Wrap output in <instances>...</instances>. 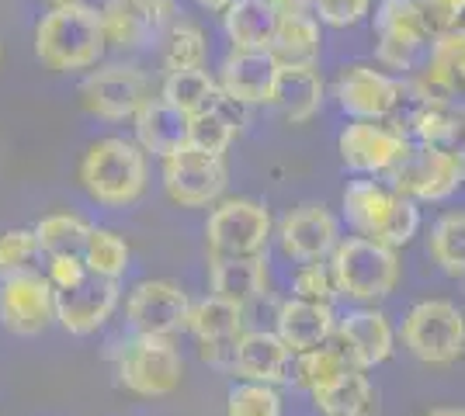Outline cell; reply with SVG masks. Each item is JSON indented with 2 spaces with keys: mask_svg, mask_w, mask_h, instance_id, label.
<instances>
[{
  "mask_svg": "<svg viewBox=\"0 0 465 416\" xmlns=\"http://www.w3.org/2000/svg\"><path fill=\"white\" fill-rule=\"evenodd\" d=\"M282 11L272 0H236L223 15V32L232 49H253V53H272L278 35Z\"/></svg>",
  "mask_w": 465,
  "mask_h": 416,
  "instance_id": "27",
  "label": "cell"
},
{
  "mask_svg": "<svg viewBox=\"0 0 465 416\" xmlns=\"http://www.w3.org/2000/svg\"><path fill=\"white\" fill-rule=\"evenodd\" d=\"M285 402L278 385L264 382H236L226 392V416H282Z\"/></svg>",
  "mask_w": 465,
  "mask_h": 416,
  "instance_id": "38",
  "label": "cell"
},
{
  "mask_svg": "<svg viewBox=\"0 0 465 416\" xmlns=\"http://www.w3.org/2000/svg\"><path fill=\"white\" fill-rule=\"evenodd\" d=\"M312 15L327 28H354L371 15V0H316Z\"/></svg>",
  "mask_w": 465,
  "mask_h": 416,
  "instance_id": "41",
  "label": "cell"
},
{
  "mask_svg": "<svg viewBox=\"0 0 465 416\" xmlns=\"http://www.w3.org/2000/svg\"><path fill=\"white\" fill-rule=\"evenodd\" d=\"M375 60L386 70H420L427 53L434 45V35L427 28L417 0H379L375 7Z\"/></svg>",
  "mask_w": 465,
  "mask_h": 416,
  "instance_id": "8",
  "label": "cell"
},
{
  "mask_svg": "<svg viewBox=\"0 0 465 416\" xmlns=\"http://www.w3.org/2000/svg\"><path fill=\"white\" fill-rule=\"evenodd\" d=\"M192 295L171 277H143L125 295V323L133 334L174 337L188 334L192 319Z\"/></svg>",
  "mask_w": 465,
  "mask_h": 416,
  "instance_id": "13",
  "label": "cell"
},
{
  "mask_svg": "<svg viewBox=\"0 0 465 416\" xmlns=\"http://www.w3.org/2000/svg\"><path fill=\"white\" fill-rule=\"evenodd\" d=\"M427 254L448 277H465V212H445L430 226Z\"/></svg>",
  "mask_w": 465,
  "mask_h": 416,
  "instance_id": "36",
  "label": "cell"
},
{
  "mask_svg": "<svg viewBox=\"0 0 465 416\" xmlns=\"http://www.w3.org/2000/svg\"><path fill=\"white\" fill-rule=\"evenodd\" d=\"M160 178H163V191L167 198L181 205V208H209L219 205L230 184V170L226 160L202 153L194 146H181L177 153L160 160Z\"/></svg>",
  "mask_w": 465,
  "mask_h": 416,
  "instance_id": "12",
  "label": "cell"
},
{
  "mask_svg": "<svg viewBox=\"0 0 465 416\" xmlns=\"http://www.w3.org/2000/svg\"><path fill=\"white\" fill-rule=\"evenodd\" d=\"M333 343L348 354V361L361 372H371L379 364H386L392 351H396V330L389 323L386 313L371 309V305H358L344 316H337V334Z\"/></svg>",
  "mask_w": 465,
  "mask_h": 416,
  "instance_id": "19",
  "label": "cell"
},
{
  "mask_svg": "<svg viewBox=\"0 0 465 416\" xmlns=\"http://www.w3.org/2000/svg\"><path fill=\"white\" fill-rule=\"evenodd\" d=\"M337 153L341 163L354 174L389 178L413 153V139L386 121H351L337 136Z\"/></svg>",
  "mask_w": 465,
  "mask_h": 416,
  "instance_id": "10",
  "label": "cell"
},
{
  "mask_svg": "<svg viewBox=\"0 0 465 416\" xmlns=\"http://www.w3.org/2000/svg\"><path fill=\"white\" fill-rule=\"evenodd\" d=\"M459 98L465 101V66H462V80H459Z\"/></svg>",
  "mask_w": 465,
  "mask_h": 416,
  "instance_id": "46",
  "label": "cell"
},
{
  "mask_svg": "<svg viewBox=\"0 0 465 416\" xmlns=\"http://www.w3.org/2000/svg\"><path fill=\"white\" fill-rule=\"evenodd\" d=\"M133 129H136L139 146L160 160H167L181 146H188V115L171 108L160 94L139 108V115L133 119Z\"/></svg>",
  "mask_w": 465,
  "mask_h": 416,
  "instance_id": "28",
  "label": "cell"
},
{
  "mask_svg": "<svg viewBox=\"0 0 465 416\" xmlns=\"http://www.w3.org/2000/svg\"><path fill=\"white\" fill-rule=\"evenodd\" d=\"M205 60H209V39H205L202 24H194L188 18H177L174 28L163 39V45H160L163 73H174V70H205Z\"/></svg>",
  "mask_w": 465,
  "mask_h": 416,
  "instance_id": "34",
  "label": "cell"
},
{
  "mask_svg": "<svg viewBox=\"0 0 465 416\" xmlns=\"http://www.w3.org/2000/svg\"><path fill=\"white\" fill-rule=\"evenodd\" d=\"M247 309L232 305V302H223L215 295L198 298L192 305V319H188V334L194 337V347H198V357L213 368H226L232 372V357H236V347L247 334V319H243Z\"/></svg>",
  "mask_w": 465,
  "mask_h": 416,
  "instance_id": "16",
  "label": "cell"
},
{
  "mask_svg": "<svg viewBox=\"0 0 465 416\" xmlns=\"http://www.w3.org/2000/svg\"><path fill=\"white\" fill-rule=\"evenodd\" d=\"M424 416H465V406H434V410Z\"/></svg>",
  "mask_w": 465,
  "mask_h": 416,
  "instance_id": "45",
  "label": "cell"
},
{
  "mask_svg": "<svg viewBox=\"0 0 465 416\" xmlns=\"http://www.w3.org/2000/svg\"><path fill=\"white\" fill-rule=\"evenodd\" d=\"M282 63L272 53H253V49H230L226 60L219 66V91L223 98L236 101L243 108L253 104H272L274 83H278Z\"/></svg>",
  "mask_w": 465,
  "mask_h": 416,
  "instance_id": "21",
  "label": "cell"
},
{
  "mask_svg": "<svg viewBox=\"0 0 465 416\" xmlns=\"http://www.w3.org/2000/svg\"><path fill=\"white\" fill-rule=\"evenodd\" d=\"M274 334L289 343L292 354H306L333 340L337 334V316L333 305L323 302H302V298H285L274 313Z\"/></svg>",
  "mask_w": 465,
  "mask_h": 416,
  "instance_id": "23",
  "label": "cell"
},
{
  "mask_svg": "<svg viewBox=\"0 0 465 416\" xmlns=\"http://www.w3.org/2000/svg\"><path fill=\"white\" fill-rule=\"evenodd\" d=\"M327 98V83L316 66H282L278 70V83H274L272 108L289 121V125H306L320 115Z\"/></svg>",
  "mask_w": 465,
  "mask_h": 416,
  "instance_id": "24",
  "label": "cell"
},
{
  "mask_svg": "<svg viewBox=\"0 0 465 416\" xmlns=\"http://www.w3.org/2000/svg\"><path fill=\"white\" fill-rule=\"evenodd\" d=\"M45 275L56 285V292H63V288H77L80 281H87L91 271L84 257H45Z\"/></svg>",
  "mask_w": 465,
  "mask_h": 416,
  "instance_id": "43",
  "label": "cell"
},
{
  "mask_svg": "<svg viewBox=\"0 0 465 416\" xmlns=\"http://www.w3.org/2000/svg\"><path fill=\"white\" fill-rule=\"evenodd\" d=\"M42 257H84L87 239L94 233V226L77 212H49L35 226Z\"/></svg>",
  "mask_w": 465,
  "mask_h": 416,
  "instance_id": "33",
  "label": "cell"
},
{
  "mask_svg": "<svg viewBox=\"0 0 465 416\" xmlns=\"http://www.w3.org/2000/svg\"><path fill=\"white\" fill-rule=\"evenodd\" d=\"M410 136L417 139V146L441 150L465 163V101L417 104L410 115Z\"/></svg>",
  "mask_w": 465,
  "mask_h": 416,
  "instance_id": "25",
  "label": "cell"
},
{
  "mask_svg": "<svg viewBox=\"0 0 465 416\" xmlns=\"http://www.w3.org/2000/svg\"><path fill=\"white\" fill-rule=\"evenodd\" d=\"M115 382L139 399H163L181 389L184 378V357L171 337L153 334H129L112 351Z\"/></svg>",
  "mask_w": 465,
  "mask_h": 416,
  "instance_id": "4",
  "label": "cell"
},
{
  "mask_svg": "<svg viewBox=\"0 0 465 416\" xmlns=\"http://www.w3.org/2000/svg\"><path fill=\"white\" fill-rule=\"evenodd\" d=\"M274 239L292 264H320L341 247V222L327 205H299L278 222Z\"/></svg>",
  "mask_w": 465,
  "mask_h": 416,
  "instance_id": "18",
  "label": "cell"
},
{
  "mask_svg": "<svg viewBox=\"0 0 465 416\" xmlns=\"http://www.w3.org/2000/svg\"><path fill=\"white\" fill-rule=\"evenodd\" d=\"M118 302H122L118 281L91 275L87 281H80L77 288L56 292V323L70 337H91L115 316Z\"/></svg>",
  "mask_w": 465,
  "mask_h": 416,
  "instance_id": "20",
  "label": "cell"
},
{
  "mask_svg": "<svg viewBox=\"0 0 465 416\" xmlns=\"http://www.w3.org/2000/svg\"><path fill=\"white\" fill-rule=\"evenodd\" d=\"M462 28H465V24H462Z\"/></svg>",
  "mask_w": 465,
  "mask_h": 416,
  "instance_id": "48",
  "label": "cell"
},
{
  "mask_svg": "<svg viewBox=\"0 0 465 416\" xmlns=\"http://www.w3.org/2000/svg\"><path fill=\"white\" fill-rule=\"evenodd\" d=\"M150 98V77L133 63H104L80 80L84 108L104 121H133Z\"/></svg>",
  "mask_w": 465,
  "mask_h": 416,
  "instance_id": "11",
  "label": "cell"
},
{
  "mask_svg": "<svg viewBox=\"0 0 465 416\" xmlns=\"http://www.w3.org/2000/svg\"><path fill=\"white\" fill-rule=\"evenodd\" d=\"M417 4L434 39L465 24V0H417Z\"/></svg>",
  "mask_w": 465,
  "mask_h": 416,
  "instance_id": "42",
  "label": "cell"
},
{
  "mask_svg": "<svg viewBox=\"0 0 465 416\" xmlns=\"http://www.w3.org/2000/svg\"><path fill=\"white\" fill-rule=\"evenodd\" d=\"M146 150L136 139L104 136L87 146L80 157L77 184L84 195L101 208H129L146 195L150 184V163Z\"/></svg>",
  "mask_w": 465,
  "mask_h": 416,
  "instance_id": "2",
  "label": "cell"
},
{
  "mask_svg": "<svg viewBox=\"0 0 465 416\" xmlns=\"http://www.w3.org/2000/svg\"><path fill=\"white\" fill-rule=\"evenodd\" d=\"M243 111H247L243 104L219 98L215 108L188 119V146L202 150V153H213V157H226V150L232 146V139L243 125Z\"/></svg>",
  "mask_w": 465,
  "mask_h": 416,
  "instance_id": "31",
  "label": "cell"
},
{
  "mask_svg": "<svg viewBox=\"0 0 465 416\" xmlns=\"http://www.w3.org/2000/svg\"><path fill=\"white\" fill-rule=\"evenodd\" d=\"M292 364L295 354L274 330H247L232 357V375L240 382H264L282 389L285 382H292Z\"/></svg>",
  "mask_w": 465,
  "mask_h": 416,
  "instance_id": "22",
  "label": "cell"
},
{
  "mask_svg": "<svg viewBox=\"0 0 465 416\" xmlns=\"http://www.w3.org/2000/svg\"><path fill=\"white\" fill-rule=\"evenodd\" d=\"M348 368H354L348 361V354L330 340L323 347H316V351H306V354H295V364H292V382L299 385V389H306V392H316V389H323L330 385L337 375H344Z\"/></svg>",
  "mask_w": 465,
  "mask_h": 416,
  "instance_id": "37",
  "label": "cell"
},
{
  "mask_svg": "<svg viewBox=\"0 0 465 416\" xmlns=\"http://www.w3.org/2000/svg\"><path fill=\"white\" fill-rule=\"evenodd\" d=\"M341 205H344V218L354 229V237L375 239L392 250H403L420 229L417 201L400 195L382 180H351Z\"/></svg>",
  "mask_w": 465,
  "mask_h": 416,
  "instance_id": "3",
  "label": "cell"
},
{
  "mask_svg": "<svg viewBox=\"0 0 465 416\" xmlns=\"http://www.w3.org/2000/svg\"><path fill=\"white\" fill-rule=\"evenodd\" d=\"M84 264H87V271L94 277L122 281L125 271L133 267V247L115 229L94 226V233L87 239V250H84Z\"/></svg>",
  "mask_w": 465,
  "mask_h": 416,
  "instance_id": "35",
  "label": "cell"
},
{
  "mask_svg": "<svg viewBox=\"0 0 465 416\" xmlns=\"http://www.w3.org/2000/svg\"><path fill=\"white\" fill-rule=\"evenodd\" d=\"M194 4H198V7H205V11H213V15H219V18H223V15L230 11L232 4H236V0H194Z\"/></svg>",
  "mask_w": 465,
  "mask_h": 416,
  "instance_id": "44",
  "label": "cell"
},
{
  "mask_svg": "<svg viewBox=\"0 0 465 416\" xmlns=\"http://www.w3.org/2000/svg\"><path fill=\"white\" fill-rule=\"evenodd\" d=\"M403 347L427 368H448L465 354V313L448 298H420L400 326Z\"/></svg>",
  "mask_w": 465,
  "mask_h": 416,
  "instance_id": "7",
  "label": "cell"
},
{
  "mask_svg": "<svg viewBox=\"0 0 465 416\" xmlns=\"http://www.w3.org/2000/svg\"><path fill=\"white\" fill-rule=\"evenodd\" d=\"M160 98L167 101L171 108H177L181 115H202L219 104L223 91H219V80L209 70H174V73H163L160 83Z\"/></svg>",
  "mask_w": 465,
  "mask_h": 416,
  "instance_id": "32",
  "label": "cell"
},
{
  "mask_svg": "<svg viewBox=\"0 0 465 416\" xmlns=\"http://www.w3.org/2000/svg\"><path fill=\"white\" fill-rule=\"evenodd\" d=\"M292 298L333 305V298H337V281H333V271H330V260L299 264L295 275H292Z\"/></svg>",
  "mask_w": 465,
  "mask_h": 416,
  "instance_id": "40",
  "label": "cell"
},
{
  "mask_svg": "<svg viewBox=\"0 0 465 416\" xmlns=\"http://www.w3.org/2000/svg\"><path fill=\"white\" fill-rule=\"evenodd\" d=\"M49 4H70V0H49Z\"/></svg>",
  "mask_w": 465,
  "mask_h": 416,
  "instance_id": "47",
  "label": "cell"
},
{
  "mask_svg": "<svg viewBox=\"0 0 465 416\" xmlns=\"http://www.w3.org/2000/svg\"><path fill=\"white\" fill-rule=\"evenodd\" d=\"M272 208L257 198H223L213 205L205 222V250L209 260L264 257L274 239Z\"/></svg>",
  "mask_w": 465,
  "mask_h": 416,
  "instance_id": "6",
  "label": "cell"
},
{
  "mask_svg": "<svg viewBox=\"0 0 465 416\" xmlns=\"http://www.w3.org/2000/svg\"><path fill=\"white\" fill-rule=\"evenodd\" d=\"M39 257L42 250L35 229L15 226V229H4L0 233V281L25 275V271H35V260Z\"/></svg>",
  "mask_w": 465,
  "mask_h": 416,
  "instance_id": "39",
  "label": "cell"
},
{
  "mask_svg": "<svg viewBox=\"0 0 465 416\" xmlns=\"http://www.w3.org/2000/svg\"><path fill=\"white\" fill-rule=\"evenodd\" d=\"M268 292V254L264 257L209 260V295L251 309Z\"/></svg>",
  "mask_w": 465,
  "mask_h": 416,
  "instance_id": "26",
  "label": "cell"
},
{
  "mask_svg": "<svg viewBox=\"0 0 465 416\" xmlns=\"http://www.w3.org/2000/svg\"><path fill=\"white\" fill-rule=\"evenodd\" d=\"M410 98L407 80L365 63H351L333 80V101L351 121H386Z\"/></svg>",
  "mask_w": 465,
  "mask_h": 416,
  "instance_id": "9",
  "label": "cell"
},
{
  "mask_svg": "<svg viewBox=\"0 0 465 416\" xmlns=\"http://www.w3.org/2000/svg\"><path fill=\"white\" fill-rule=\"evenodd\" d=\"M108 45L112 42L101 7L84 0L53 4L35 24V56L42 66L56 73H80V70L91 73L94 66H101Z\"/></svg>",
  "mask_w": 465,
  "mask_h": 416,
  "instance_id": "1",
  "label": "cell"
},
{
  "mask_svg": "<svg viewBox=\"0 0 465 416\" xmlns=\"http://www.w3.org/2000/svg\"><path fill=\"white\" fill-rule=\"evenodd\" d=\"M312 406L320 416H379V392L369 372L348 368L344 375L312 392Z\"/></svg>",
  "mask_w": 465,
  "mask_h": 416,
  "instance_id": "29",
  "label": "cell"
},
{
  "mask_svg": "<svg viewBox=\"0 0 465 416\" xmlns=\"http://www.w3.org/2000/svg\"><path fill=\"white\" fill-rule=\"evenodd\" d=\"M386 180L413 201H445L465 184V163L441 150L413 146V153Z\"/></svg>",
  "mask_w": 465,
  "mask_h": 416,
  "instance_id": "17",
  "label": "cell"
},
{
  "mask_svg": "<svg viewBox=\"0 0 465 416\" xmlns=\"http://www.w3.org/2000/svg\"><path fill=\"white\" fill-rule=\"evenodd\" d=\"M56 323V285L42 271L0 281V326L15 337H39Z\"/></svg>",
  "mask_w": 465,
  "mask_h": 416,
  "instance_id": "14",
  "label": "cell"
},
{
  "mask_svg": "<svg viewBox=\"0 0 465 416\" xmlns=\"http://www.w3.org/2000/svg\"><path fill=\"white\" fill-rule=\"evenodd\" d=\"M272 56L282 66H316L323 56V28L316 15H282Z\"/></svg>",
  "mask_w": 465,
  "mask_h": 416,
  "instance_id": "30",
  "label": "cell"
},
{
  "mask_svg": "<svg viewBox=\"0 0 465 416\" xmlns=\"http://www.w3.org/2000/svg\"><path fill=\"white\" fill-rule=\"evenodd\" d=\"M108 42L118 49H150L163 45L167 32L174 28V0H104L101 4Z\"/></svg>",
  "mask_w": 465,
  "mask_h": 416,
  "instance_id": "15",
  "label": "cell"
},
{
  "mask_svg": "<svg viewBox=\"0 0 465 416\" xmlns=\"http://www.w3.org/2000/svg\"><path fill=\"white\" fill-rule=\"evenodd\" d=\"M330 271L337 281V295L358 305H375L396 292L403 264H400V250L392 247H382L365 237H348L333 250Z\"/></svg>",
  "mask_w": 465,
  "mask_h": 416,
  "instance_id": "5",
  "label": "cell"
}]
</instances>
